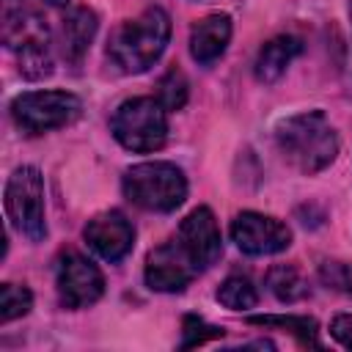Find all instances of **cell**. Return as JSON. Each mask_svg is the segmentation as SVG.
I'll use <instances>...</instances> for the list:
<instances>
[{"mask_svg": "<svg viewBox=\"0 0 352 352\" xmlns=\"http://www.w3.org/2000/svg\"><path fill=\"white\" fill-rule=\"evenodd\" d=\"M300 50H302V44L294 36H275V38H270L258 50V55H256V80L267 82V85L275 82L286 72V66L294 60V55Z\"/></svg>", "mask_w": 352, "mask_h": 352, "instance_id": "5bb4252c", "label": "cell"}, {"mask_svg": "<svg viewBox=\"0 0 352 352\" xmlns=\"http://www.w3.org/2000/svg\"><path fill=\"white\" fill-rule=\"evenodd\" d=\"M6 212L11 226L30 242L47 236L44 220V179L33 165L16 168L6 182Z\"/></svg>", "mask_w": 352, "mask_h": 352, "instance_id": "8992f818", "label": "cell"}, {"mask_svg": "<svg viewBox=\"0 0 352 352\" xmlns=\"http://www.w3.org/2000/svg\"><path fill=\"white\" fill-rule=\"evenodd\" d=\"M80 110V99L69 91H28L11 102V118L28 135L60 129L72 124Z\"/></svg>", "mask_w": 352, "mask_h": 352, "instance_id": "52a82bcc", "label": "cell"}, {"mask_svg": "<svg viewBox=\"0 0 352 352\" xmlns=\"http://www.w3.org/2000/svg\"><path fill=\"white\" fill-rule=\"evenodd\" d=\"M170 38V16L162 8H146L140 16L121 22L110 41L107 55L124 74H140L151 69L165 52Z\"/></svg>", "mask_w": 352, "mask_h": 352, "instance_id": "3957f363", "label": "cell"}, {"mask_svg": "<svg viewBox=\"0 0 352 352\" xmlns=\"http://www.w3.org/2000/svg\"><path fill=\"white\" fill-rule=\"evenodd\" d=\"M0 36L3 44L16 52L19 72L28 80H41L52 74V38L41 14L25 0H3L0 6Z\"/></svg>", "mask_w": 352, "mask_h": 352, "instance_id": "7a4b0ae2", "label": "cell"}, {"mask_svg": "<svg viewBox=\"0 0 352 352\" xmlns=\"http://www.w3.org/2000/svg\"><path fill=\"white\" fill-rule=\"evenodd\" d=\"M322 280L338 292L352 294V264H341V261H324L322 264Z\"/></svg>", "mask_w": 352, "mask_h": 352, "instance_id": "7402d4cb", "label": "cell"}, {"mask_svg": "<svg viewBox=\"0 0 352 352\" xmlns=\"http://www.w3.org/2000/svg\"><path fill=\"white\" fill-rule=\"evenodd\" d=\"M201 270L192 264L187 250L173 239L154 248L146 256V286L154 292H182Z\"/></svg>", "mask_w": 352, "mask_h": 352, "instance_id": "30bf717a", "label": "cell"}, {"mask_svg": "<svg viewBox=\"0 0 352 352\" xmlns=\"http://www.w3.org/2000/svg\"><path fill=\"white\" fill-rule=\"evenodd\" d=\"M231 41V16L228 14H212L192 25L190 30V55L209 66L214 63Z\"/></svg>", "mask_w": 352, "mask_h": 352, "instance_id": "4fadbf2b", "label": "cell"}, {"mask_svg": "<svg viewBox=\"0 0 352 352\" xmlns=\"http://www.w3.org/2000/svg\"><path fill=\"white\" fill-rule=\"evenodd\" d=\"M267 289L280 300V302H297L308 297V280L294 264H278L267 272Z\"/></svg>", "mask_w": 352, "mask_h": 352, "instance_id": "e0dca14e", "label": "cell"}, {"mask_svg": "<svg viewBox=\"0 0 352 352\" xmlns=\"http://www.w3.org/2000/svg\"><path fill=\"white\" fill-rule=\"evenodd\" d=\"M168 110L154 96H135L116 107L110 118L113 138L138 154H148L165 146L168 138Z\"/></svg>", "mask_w": 352, "mask_h": 352, "instance_id": "5b68a950", "label": "cell"}, {"mask_svg": "<svg viewBox=\"0 0 352 352\" xmlns=\"http://www.w3.org/2000/svg\"><path fill=\"white\" fill-rule=\"evenodd\" d=\"M96 36V14L91 8H72L63 16V55L72 63H80Z\"/></svg>", "mask_w": 352, "mask_h": 352, "instance_id": "9a60e30c", "label": "cell"}, {"mask_svg": "<svg viewBox=\"0 0 352 352\" xmlns=\"http://www.w3.org/2000/svg\"><path fill=\"white\" fill-rule=\"evenodd\" d=\"M124 195L146 212H173L187 198V179L173 162H140L124 173Z\"/></svg>", "mask_w": 352, "mask_h": 352, "instance_id": "277c9868", "label": "cell"}, {"mask_svg": "<svg viewBox=\"0 0 352 352\" xmlns=\"http://www.w3.org/2000/svg\"><path fill=\"white\" fill-rule=\"evenodd\" d=\"M176 242L187 250V256L192 258V264L198 270L212 267L223 253V239H220V228H217V220H214L212 209H206V206L192 209L182 220Z\"/></svg>", "mask_w": 352, "mask_h": 352, "instance_id": "8fae6325", "label": "cell"}, {"mask_svg": "<svg viewBox=\"0 0 352 352\" xmlns=\"http://www.w3.org/2000/svg\"><path fill=\"white\" fill-rule=\"evenodd\" d=\"M217 300H220V305H226L231 311H248V308H253L258 302V294H256V289H253V283L248 278L231 275V278H226L220 283Z\"/></svg>", "mask_w": 352, "mask_h": 352, "instance_id": "ac0fdd59", "label": "cell"}, {"mask_svg": "<svg viewBox=\"0 0 352 352\" xmlns=\"http://www.w3.org/2000/svg\"><path fill=\"white\" fill-rule=\"evenodd\" d=\"M47 3H50V6H66L69 0H47Z\"/></svg>", "mask_w": 352, "mask_h": 352, "instance_id": "cb8c5ba5", "label": "cell"}, {"mask_svg": "<svg viewBox=\"0 0 352 352\" xmlns=\"http://www.w3.org/2000/svg\"><path fill=\"white\" fill-rule=\"evenodd\" d=\"M157 102L165 110H182L187 102V80L179 69H168L157 82Z\"/></svg>", "mask_w": 352, "mask_h": 352, "instance_id": "ffe728a7", "label": "cell"}, {"mask_svg": "<svg viewBox=\"0 0 352 352\" xmlns=\"http://www.w3.org/2000/svg\"><path fill=\"white\" fill-rule=\"evenodd\" d=\"M275 146L292 168L311 176L336 160L338 135L322 110H305L283 118L275 126Z\"/></svg>", "mask_w": 352, "mask_h": 352, "instance_id": "6da1fadb", "label": "cell"}, {"mask_svg": "<svg viewBox=\"0 0 352 352\" xmlns=\"http://www.w3.org/2000/svg\"><path fill=\"white\" fill-rule=\"evenodd\" d=\"M82 236H85V242L91 245V250L96 256H102L104 261L116 264L132 250L135 228L126 220V214L110 209V212H102V214L91 217L85 231H82Z\"/></svg>", "mask_w": 352, "mask_h": 352, "instance_id": "7c38bea8", "label": "cell"}, {"mask_svg": "<svg viewBox=\"0 0 352 352\" xmlns=\"http://www.w3.org/2000/svg\"><path fill=\"white\" fill-rule=\"evenodd\" d=\"M223 336V327H214V324H206L204 319L198 316H184V338H182V346H201L212 338H220Z\"/></svg>", "mask_w": 352, "mask_h": 352, "instance_id": "44dd1931", "label": "cell"}, {"mask_svg": "<svg viewBox=\"0 0 352 352\" xmlns=\"http://www.w3.org/2000/svg\"><path fill=\"white\" fill-rule=\"evenodd\" d=\"M349 14H352V6H349Z\"/></svg>", "mask_w": 352, "mask_h": 352, "instance_id": "d4e9b609", "label": "cell"}, {"mask_svg": "<svg viewBox=\"0 0 352 352\" xmlns=\"http://www.w3.org/2000/svg\"><path fill=\"white\" fill-rule=\"evenodd\" d=\"M33 305V294L28 286H16V283H3L0 286V322L8 324L16 316H25Z\"/></svg>", "mask_w": 352, "mask_h": 352, "instance_id": "d6986e66", "label": "cell"}, {"mask_svg": "<svg viewBox=\"0 0 352 352\" xmlns=\"http://www.w3.org/2000/svg\"><path fill=\"white\" fill-rule=\"evenodd\" d=\"M231 239L248 256H272L292 245V228L261 212H242L231 223Z\"/></svg>", "mask_w": 352, "mask_h": 352, "instance_id": "9c48e42d", "label": "cell"}, {"mask_svg": "<svg viewBox=\"0 0 352 352\" xmlns=\"http://www.w3.org/2000/svg\"><path fill=\"white\" fill-rule=\"evenodd\" d=\"M55 286L66 308H85L102 297L104 278L91 258L69 250L55 261Z\"/></svg>", "mask_w": 352, "mask_h": 352, "instance_id": "ba28073f", "label": "cell"}, {"mask_svg": "<svg viewBox=\"0 0 352 352\" xmlns=\"http://www.w3.org/2000/svg\"><path fill=\"white\" fill-rule=\"evenodd\" d=\"M330 336H333L338 344H344L346 349H352V314H338V316H333V322H330Z\"/></svg>", "mask_w": 352, "mask_h": 352, "instance_id": "603a6c76", "label": "cell"}, {"mask_svg": "<svg viewBox=\"0 0 352 352\" xmlns=\"http://www.w3.org/2000/svg\"><path fill=\"white\" fill-rule=\"evenodd\" d=\"M248 324H256V327H280V330H289L302 346H316L322 349V341H319V327H316V319L311 316H248Z\"/></svg>", "mask_w": 352, "mask_h": 352, "instance_id": "2e32d148", "label": "cell"}]
</instances>
